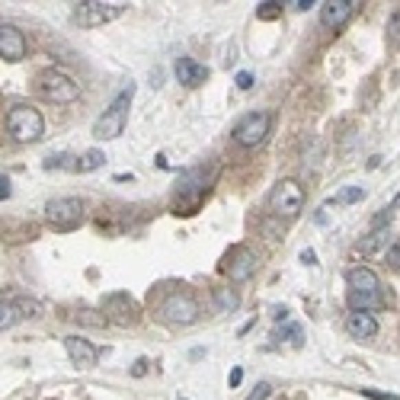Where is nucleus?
I'll return each instance as SVG.
<instances>
[{
  "mask_svg": "<svg viewBox=\"0 0 400 400\" xmlns=\"http://www.w3.org/2000/svg\"><path fill=\"white\" fill-rule=\"evenodd\" d=\"M346 285H349V307L353 311H378L384 304L381 279L375 276L368 266H355L346 272Z\"/></svg>",
  "mask_w": 400,
  "mask_h": 400,
  "instance_id": "f257e3e1",
  "label": "nucleus"
},
{
  "mask_svg": "<svg viewBox=\"0 0 400 400\" xmlns=\"http://www.w3.org/2000/svg\"><path fill=\"white\" fill-rule=\"evenodd\" d=\"M131 96H135V87L129 84L119 96H115V100L109 102V109H102V115L96 119V125H93V138H100V141L119 138L122 131H125V122H129Z\"/></svg>",
  "mask_w": 400,
  "mask_h": 400,
  "instance_id": "f03ea898",
  "label": "nucleus"
},
{
  "mask_svg": "<svg viewBox=\"0 0 400 400\" xmlns=\"http://www.w3.org/2000/svg\"><path fill=\"white\" fill-rule=\"evenodd\" d=\"M7 131L19 144H32L45 135V119H42V112L36 106H29V102H19L13 109L7 112Z\"/></svg>",
  "mask_w": 400,
  "mask_h": 400,
  "instance_id": "7ed1b4c3",
  "label": "nucleus"
},
{
  "mask_svg": "<svg viewBox=\"0 0 400 400\" xmlns=\"http://www.w3.org/2000/svg\"><path fill=\"white\" fill-rule=\"evenodd\" d=\"M125 10H129L125 0H80V3H74V23L84 29H96L119 19Z\"/></svg>",
  "mask_w": 400,
  "mask_h": 400,
  "instance_id": "20e7f679",
  "label": "nucleus"
},
{
  "mask_svg": "<svg viewBox=\"0 0 400 400\" xmlns=\"http://www.w3.org/2000/svg\"><path fill=\"white\" fill-rule=\"evenodd\" d=\"M36 87L45 100L58 102V106H67V102H74L80 96V84H77L74 77H67L65 71H55V67L52 71H42L36 77Z\"/></svg>",
  "mask_w": 400,
  "mask_h": 400,
  "instance_id": "39448f33",
  "label": "nucleus"
},
{
  "mask_svg": "<svg viewBox=\"0 0 400 400\" xmlns=\"http://www.w3.org/2000/svg\"><path fill=\"white\" fill-rule=\"evenodd\" d=\"M301 208H304V189H301L295 179H279L276 189L269 192V212L276 214V218L291 221V218L301 214Z\"/></svg>",
  "mask_w": 400,
  "mask_h": 400,
  "instance_id": "423d86ee",
  "label": "nucleus"
},
{
  "mask_svg": "<svg viewBox=\"0 0 400 400\" xmlns=\"http://www.w3.org/2000/svg\"><path fill=\"white\" fill-rule=\"evenodd\" d=\"M160 320H167V324H177V326H189L199 320V301L189 295V291H170L167 298L160 301L157 307Z\"/></svg>",
  "mask_w": 400,
  "mask_h": 400,
  "instance_id": "0eeeda50",
  "label": "nucleus"
},
{
  "mask_svg": "<svg viewBox=\"0 0 400 400\" xmlns=\"http://www.w3.org/2000/svg\"><path fill=\"white\" fill-rule=\"evenodd\" d=\"M45 218L55 231H71V227H77V224L84 221V202L80 199H71V196L52 199L45 205Z\"/></svg>",
  "mask_w": 400,
  "mask_h": 400,
  "instance_id": "6e6552de",
  "label": "nucleus"
},
{
  "mask_svg": "<svg viewBox=\"0 0 400 400\" xmlns=\"http://www.w3.org/2000/svg\"><path fill=\"white\" fill-rule=\"evenodd\" d=\"M269 125H272L269 112H250V115H243V119L237 122V129H234V141H237L241 148H256V144L266 141Z\"/></svg>",
  "mask_w": 400,
  "mask_h": 400,
  "instance_id": "1a4fd4ad",
  "label": "nucleus"
},
{
  "mask_svg": "<svg viewBox=\"0 0 400 400\" xmlns=\"http://www.w3.org/2000/svg\"><path fill=\"white\" fill-rule=\"evenodd\" d=\"M23 317H38V304L26 295H0V330L16 326Z\"/></svg>",
  "mask_w": 400,
  "mask_h": 400,
  "instance_id": "9d476101",
  "label": "nucleus"
},
{
  "mask_svg": "<svg viewBox=\"0 0 400 400\" xmlns=\"http://www.w3.org/2000/svg\"><path fill=\"white\" fill-rule=\"evenodd\" d=\"M102 314L109 324H119V326H131L138 324V301L131 298L129 291H112L109 298H106V307H102Z\"/></svg>",
  "mask_w": 400,
  "mask_h": 400,
  "instance_id": "9b49d317",
  "label": "nucleus"
},
{
  "mask_svg": "<svg viewBox=\"0 0 400 400\" xmlns=\"http://www.w3.org/2000/svg\"><path fill=\"white\" fill-rule=\"evenodd\" d=\"M224 272L231 276V282H247L256 272V256L247 247H234L224 260Z\"/></svg>",
  "mask_w": 400,
  "mask_h": 400,
  "instance_id": "f8f14e48",
  "label": "nucleus"
},
{
  "mask_svg": "<svg viewBox=\"0 0 400 400\" xmlns=\"http://www.w3.org/2000/svg\"><path fill=\"white\" fill-rule=\"evenodd\" d=\"M65 349H67V359L77 365V368H93L96 359H100V349L93 343H87L80 336H65Z\"/></svg>",
  "mask_w": 400,
  "mask_h": 400,
  "instance_id": "ddd939ff",
  "label": "nucleus"
},
{
  "mask_svg": "<svg viewBox=\"0 0 400 400\" xmlns=\"http://www.w3.org/2000/svg\"><path fill=\"white\" fill-rule=\"evenodd\" d=\"M0 58L3 61H23L26 58V36L16 26H0Z\"/></svg>",
  "mask_w": 400,
  "mask_h": 400,
  "instance_id": "4468645a",
  "label": "nucleus"
},
{
  "mask_svg": "<svg viewBox=\"0 0 400 400\" xmlns=\"http://www.w3.org/2000/svg\"><path fill=\"white\" fill-rule=\"evenodd\" d=\"M355 7H359L355 0H326L324 7H320V23L326 29H340L355 13Z\"/></svg>",
  "mask_w": 400,
  "mask_h": 400,
  "instance_id": "2eb2a0df",
  "label": "nucleus"
},
{
  "mask_svg": "<svg viewBox=\"0 0 400 400\" xmlns=\"http://www.w3.org/2000/svg\"><path fill=\"white\" fill-rule=\"evenodd\" d=\"M177 80L183 87H202L208 80V67L199 65L196 58H177Z\"/></svg>",
  "mask_w": 400,
  "mask_h": 400,
  "instance_id": "dca6fc26",
  "label": "nucleus"
},
{
  "mask_svg": "<svg viewBox=\"0 0 400 400\" xmlns=\"http://www.w3.org/2000/svg\"><path fill=\"white\" fill-rule=\"evenodd\" d=\"M346 333L355 336V340H372L378 333V320L372 314H365V311H353L346 317Z\"/></svg>",
  "mask_w": 400,
  "mask_h": 400,
  "instance_id": "f3484780",
  "label": "nucleus"
},
{
  "mask_svg": "<svg viewBox=\"0 0 400 400\" xmlns=\"http://www.w3.org/2000/svg\"><path fill=\"white\" fill-rule=\"evenodd\" d=\"M388 243H391V227L384 224V227H375L368 237H362L359 247H355V253L359 256H378V253L388 250Z\"/></svg>",
  "mask_w": 400,
  "mask_h": 400,
  "instance_id": "a211bd4d",
  "label": "nucleus"
},
{
  "mask_svg": "<svg viewBox=\"0 0 400 400\" xmlns=\"http://www.w3.org/2000/svg\"><path fill=\"white\" fill-rule=\"evenodd\" d=\"M102 164H106V154H102V151H87L84 157H77L74 173H93V170H100Z\"/></svg>",
  "mask_w": 400,
  "mask_h": 400,
  "instance_id": "6ab92c4d",
  "label": "nucleus"
},
{
  "mask_svg": "<svg viewBox=\"0 0 400 400\" xmlns=\"http://www.w3.org/2000/svg\"><path fill=\"white\" fill-rule=\"evenodd\" d=\"M74 320H77V324H87V326H102V324H109L102 311H90V307H84V311H77V314H74Z\"/></svg>",
  "mask_w": 400,
  "mask_h": 400,
  "instance_id": "aec40b11",
  "label": "nucleus"
},
{
  "mask_svg": "<svg viewBox=\"0 0 400 400\" xmlns=\"http://www.w3.org/2000/svg\"><path fill=\"white\" fill-rule=\"evenodd\" d=\"M77 167V157H71V154H52V157H45V170H74Z\"/></svg>",
  "mask_w": 400,
  "mask_h": 400,
  "instance_id": "412c9836",
  "label": "nucleus"
},
{
  "mask_svg": "<svg viewBox=\"0 0 400 400\" xmlns=\"http://www.w3.org/2000/svg\"><path fill=\"white\" fill-rule=\"evenodd\" d=\"M214 301H218L221 311H234V307L241 304V298H237L231 289H214Z\"/></svg>",
  "mask_w": 400,
  "mask_h": 400,
  "instance_id": "4be33fe9",
  "label": "nucleus"
},
{
  "mask_svg": "<svg viewBox=\"0 0 400 400\" xmlns=\"http://www.w3.org/2000/svg\"><path fill=\"white\" fill-rule=\"evenodd\" d=\"M359 199H365V189L362 186H346L340 196L333 199L336 205H353V202H359Z\"/></svg>",
  "mask_w": 400,
  "mask_h": 400,
  "instance_id": "5701e85b",
  "label": "nucleus"
},
{
  "mask_svg": "<svg viewBox=\"0 0 400 400\" xmlns=\"http://www.w3.org/2000/svg\"><path fill=\"white\" fill-rule=\"evenodd\" d=\"M388 45L400 48V7L391 13V23H388Z\"/></svg>",
  "mask_w": 400,
  "mask_h": 400,
  "instance_id": "b1692460",
  "label": "nucleus"
},
{
  "mask_svg": "<svg viewBox=\"0 0 400 400\" xmlns=\"http://www.w3.org/2000/svg\"><path fill=\"white\" fill-rule=\"evenodd\" d=\"M279 13H282V3H272V0L260 3V10H256V16H260V19H276Z\"/></svg>",
  "mask_w": 400,
  "mask_h": 400,
  "instance_id": "393cba45",
  "label": "nucleus"
},
{
  "mask_svg": "<svg viewBox=\"0 0 400 400\" xmlns=\"http://www.w3.org/2000/svg\"><path fill=\"white\" fill-rule=\"evenodd\" d=\"M282 336H285V340H291L295 346H301V326H285V330H279L272 340H282Z\"/></svg>",
  "mask_w": 400,
  "mask_h": 400,
  "instance_id": "a878e982",
  "label": "nucleus"
},
{
  "mask_svg": "<svg viewBox=\"0 0 400 400\" xmlns=\"http://www.w3.org/2000/svg\"><path fill=\"white\" fill-rule=\"evenodd\" d=\"M269 394H272V384H266V381H260L256 388H253V394L247 400H269Z\"/></svg>",
  "mask_w": 400,
  "mask_h": 400,
  "instance_id": "bb28decb",
  "label": "nucleus"
},
{
  "mask_svg": "<svg viewBox=\"0 0 400 400\" xmlns=\"http://www.w3.org/2000/svg\"><path fill=\"white\" fill-rule=\"evenodd\" d=\"M253 87V74L250 71H241V74H237V90H250Z\"/></svg>",
  "mask_w": 400,
  "mask_h": 400,
  "instance_id": "cd10ccee",
  "label": "nucleus"
},
{
  "mask_svg": "<svg viewBox=\"0 0 400 400\" xmlns=\"http://www.w3.org/2000/svg\"><path fill=\"white\" fill-rule=\"evenodd\" d=\"M10 196H13V183H10V177H0V202Z\"/></svg>",
  "mask_w": 400,
  "mask_h": 400,
  "instance_id": "c85d7f7f",
  "label": "nucleus"
},
{
  "mask_svg": "<svg viewBox=\"0 0 400 400\" xmlns=\"http://www.w3.org/2000/svg\"><path fill=\"white\" fill-rule=\"evenodd\" d=\"M388 263H391L394 269H400V241H397V243H394L391 250H388Z\"/></svg>",
  "mask_w": 400,
  "mask_h": 400,
  "instance_id": "c756f323",
  "label": "nucleus"
},
{
  "mask_svg": "<svg viewBox=\"0 0 400 400\" xmlns=\"http://www.w3.org/2000/svg\"><path fill=\"white\" fill-rule=\"evenodd\" d=\"M365 397H372V400H397L394 394H381V391H372V388H362Z\"/></svg>",
  "mask_w": 400,
  "mask_h": 400,
  "instance_id": "7c9ffc66",
  "label": "nucleus"
},
{
  "mask_svg": "<svg viewBox=\"0 0 400 400\" xmlns=\"http://www.w3.org/2000/svg\"><path fill=\"white\" fill-rule=\"evenodd\" d=\"M241 378H243V372H241V368H234L231 378H227V384H231V388H237V384H241Z\"/></svg>",
  "mask_w": 400,
  "mask_h": 400,
  "instance_id": "2f4dec72",
  "label": "nucleus"
},
{
  "mask_svg": "<svg viewBox=\"0 0 400 400\" xmlns=\"http://www.w3.org/2000/svg\"><path fill=\"white\" fill-rule=\"evenodd\" d=\"M289 7H295V10H307V7H314V0H291Z\"/></svg>",
  "mask_w": 400,
  "mask_h": 400,
  "instance_id": "473e14b6",
  "label": "nucleus"
},
{
  "mask_svg": "<svg viewBox=\"0 0 400 400\" xmlns=\"http://www.w3.org/2000/svg\"><path fill=\"white\" fill-rule=\"evenodd\" d=\"M131 372H135V375H144V372H148V359H138V362H135V368H131Z\"/></svg>",
  "mask_w": 400,
  "mask_h": 400,
  "instance_id": "72a5a7b5",
  "label": "nucleus"
},
{
  "mask_svg": "<svg viewBox=\"0 0 400 400\" xmlns=\"http://www.w3.org/2000/svg\"><path fill=\"white\" fill-rule=\"evenodd\" d=\"M301 260H304V263H307V266H314V263H317L314 250H304V253H301Z\"/></svg>",
  "mask_w": 400,
  "mask_h": 400,
  "instance_id": "f704fd0d",
  "label": "nucleus"
},
{
  "mask_svg": "<svg viewBox=\"0 0 400 400\" xmlns=\"http://www.w3.org/2000/svg\"><path fill=\"white\" fill-rule=\"evenodd\" d=\"M183 400H186V397H183Z\"/></svg>",
  "mask_w": 400,
  "mask_h": 400,
  "instance_id": "c9c22d12",
  "label": "nucleus"
}]
</instances>
